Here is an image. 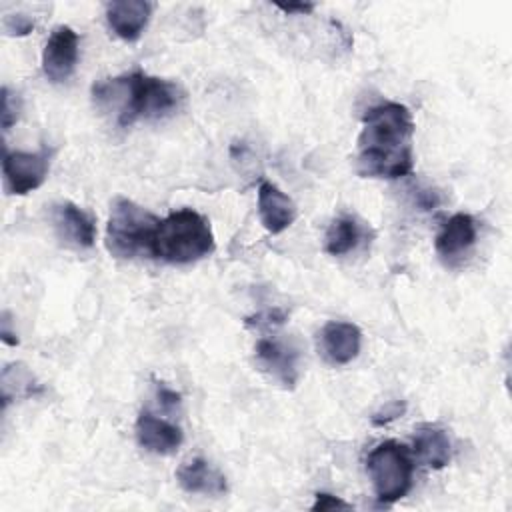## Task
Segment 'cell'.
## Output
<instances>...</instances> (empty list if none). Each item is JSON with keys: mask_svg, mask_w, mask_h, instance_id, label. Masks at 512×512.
<instances>
[{"mask_svg": "<svg viewBox=\"0 0 512 512\" xmlns=\"http://www.w3.org/2000/svg\"><path fill=\"white\" fill-rule=\"evenodd\" d=\"M152 4L146 0H116L106 4V20L112 32L126 40L136 42L148 26Z\"/></svg>", "mask_w": 512, "mask_h": 512, "instance_id": "5bb4252c", "label": "cell"}, {"mask_svg": "<svg viewBox=\"0 0 512 512\" xmlns=\"http://www.w3.org/2000/svg\"><path fill=\"white\" fill-rule=\"evenodd\" d=\"M210 220L192 208H180L160 220L148 254L168 264H190L214 252Z\"/></svg>", "mask_w": 512, "mask_h": 512, "instance_id": "3957f363", "label": "cell"}, {"mask_svg": "<svg viewBox=\"0 0 512 512\" xmlns=\"http://www.w3.org/2000/svg\"><path fill=\"white\" fill-rule=\"evenodd\" d=\"M284 14H310L314 10V4L310 2H288V4H274Z\"/></svg>", "mask_w": 512, "mask_h": 512, "instance_id": "484cf974", "label": "cell"}, {"mask_svg": "<svg viewBox=\"0 0 512 512\" xmlns=\"http://www.w3.org/2000/svg\"><path fill=\"white\" fill-rule=\"evenodd\" d=\"M362 346V330L352 322L330 320L318 332V348L322 356L334 364L344 366L350 364Z\"/></svg>", "mask_w": 512, "mask_h": 512, "instance_id": "9c48e42d", "label": "cell"}, {"mask_svg": "<svg viewBox=\"0 0 512 512\" xmlns=\"http://www.w3.org/2000/svg\"><path fill=\"white\" fill-rule=\"evenodd\" d=\"M34 20L26 14H10L4 16L2 20V28L8 36H28L34 30Z\"/></svg>", "mask_w": 512, "mask_h": 512, "instance_id": "44dd1931", "label": "cell"}, {"mask_svg": "<svg viewBox=\"0 0 512 512\" xmlns=\"http://www.w3.org/2000/svg\"><path fill=\"white\" fill-rule=\"evenodd\" d=\"M10 314L4 310L2 316H0V338L4 344L8 346H16L18 344V336H16V330L10 328Z\"/></svg>", "mask_w": 512, "mask_h": 512, "instance_id": "d4e9b609", "label": "cell"}, {"mask_svg": "<svg viewBox=\"0 0 512 512\" xmlns=\"http://www.w3.org/2000/svg\"><path fill=\"white\" fill-rule=\"evenodd\" d=\"M160 218L130 198L116 196L106 224V248L116 258H134L150 250Z\"/></svg>", "mask_w": 512, "mask_h": 512, "instance_id": "277c9868", "label": "cell"}, {"mask_svg": "<svg viewBox=\"0 0 512 512\" xmlns=\"http://www.w3.org/2000/svg\"><path fill=\"white\" fill-rule=\"evenodd\" d=\"M414 118L400 102L366 110L356 142V172L362 178H402L412 172Z\"/></svg>", "mask_w": 512, "mask_h": 512, "instance_id": "6da1fadb", "label": "cell"}, {"mask_svg": "<svg viewBox=\"0 0 512 512\" xmlns=\"http://www.w3.org/2000/svg\"><path fill=\"white\" fill-rule=\"evenodd\" d=\"M156 396H158V402L164 410H178L180 408V402H182V396L174 390H170L168 386H164L162 382L156 384Z\"/></svg>", "mask_w": 512, "mask_h": 512, "instance_id": "cb8c5ba5", "label": "cell"}, {"mask_svg": "<svg viewBox=\"0 0 512 512\" xmlns=\"http://www.w3.org/2000/svg\"><path fill=\"white\" fill-rule=\"evenodd\" d=\"M50 148H40L36 152H22V150H6L2 158V176L4 188L8 194L24 196L44 184L50 172L52 160Z\"/></svg>", "mask_w": 512, "mask_h": 512, "instance_id": "8992f818", "label": "cell"}, {"mask_svg": "<svg viewBox=\"0 0 512 512\" xmlns=\"http://www.w3.org/2000/svg\"><path fill=\"white\" fill-rule=\"evenodd\" d=\"M54 228L66 244L74 248H92L96 242L94 218L74 202H60L52 210Z\"/></svg>", "mask_w": 512, "mask_h": 512, "instance_id": "8fae6325", "label": "cell"}, {"mask_svg": "<svg viewBox=\"0 0 512 512\" xmlns=\"http://www.w3.org/2000/svg\"><path fill=\"white\" fill-rule=\"evenodd\" d=\"M0 390H2V406L16 398H34L44 392L42 384L30 372V368L22 362H12L2 368L0 374Z\"/></svg>", "mask_w": 512, "mask_h": 512, "instance_id": "e0dca14e", "label": "cell"}, {"mask_svg": "<svg viewBox=\"0 0 512 512\" xmlns=\"http://www.w3.org/2000/svg\"><path fill=\"white\" fill-rule=\"evenodd\" d=\"M406 412V402L404 400H392L386 402L380 410H376L372 414V424L374 426H386L390 422H394L396 418H400Z\"/></svg>", "mask_w": 512, "mask_h": 512, "instance_id": "7402d4cb", "label": "cell"}, {"mask_svg": "<svg viewBox=\"0 0 512 512\" xmlns=\"http://www.w3.org/2000/svg\"><path fill=\"white\" fill-rule=\"evenodd\" d=\"M258 216L270 234H280L292 226L298 216V208L296 202L276 184L262 180L258 186Z\"/></svg>", "mask_w": 512, "mask_h": 512, "instance_id": "7c38bea8", "label": "cell"}, {"mask_svg": "<svg viewBox=\"0 0 512 512\" xmlns=\"http://www.w3.org/2000/svg\"><path fill=\"white\" fill-rule=\"evenodd\" d=\"M2 110H0V116H2V130L6 132L12 124L18 122L20 118V112H22V98L12 92L8 86H2Z\"/></svg>", "mask_w": 512, "mask_h": 512, "instance_id": "d6986e66", "label": "cell"}, {"mask_svg": "<svg viewBox=\"0 0 512 512\" xmlns=\"http://www.w3.org/2000/svg\"><path fill=\"white\" fill-rule=\"evenodd\" d=\"M180 84L134 70L116 78L92 84V100L100 110H112L122 128L138 120H158L180 108L184 102Z\"/></svg>", "mask_w": 512, "mask_h": 512, "instance_id": "7a4b0ae2", "label": "cell"}, {"mask_svg": "<svg viewBox=\"0 0 512 512\" xmlns=\"http://www.w3.org/2000/svg\"><path fill=\"white\" fill-rule=\"evenodd\" d=\"M366 470L380 504H394L412 488L414 460L410 450L396 440L378 444L366 458Z\"/></svg>", "mask_w": 512, "mask_h": 512, "instance_id": "5b68a950", "label": "cell"}, {"mask_svg": "<svg viewBox=\"0 0 512 512\" xmlns=\"http://www.w3.org/2000/svg\"><path fill=\"white\" fill-rule=\"evenodd\" d=\"M416 460L432 470L444 468L452 458V444L448 434L434 424H424L414 434Z\"/></svg>", "mask_w": 512, "mask_h": 512, "instance_id": "2e32d148", "label": "cell"}, {"mask_svg": "<svg viewBox=\"0 0 512 512\" xmlns=\"http://www.w3.org/2000/svg\"><path fill=\"white\" fill-rule=\"evenodd\" d=\"M362 240V226L354 216H338L330 222L324 236V250L330 256H344L352 252Z\"/></svg>", "mask_w": 512, "mask_h": 512, "instance_id": "ac0fdd59", "label": "cell"}, {"mask_svg": "<svg viewBox=\"0 0 512 512\" xmlns=\"http://www.w3.org/2000/svg\"><path fill=\"white\" fill-rule=\"evenodd\" d=\"M286 322V312L280 308H272L266 312H258L254 316L246 318V326L248 328H258V330H268L274 326H280Z\"/></svg>", "mask_w": 512, "mask_h": 512, "instance_id": "ffe728a7", "label": "cell"}, {"mask_svg": "<svg viewBox=\"0 0 512 512\" xmlns=\"http://www.w3.org/2000/svg\"><path fill=\"white\" fill-rule=\"evenodd\" d=\"M354 506L338 496H332L328 492H318L316 500L312 504L314 512H328V510H352Z\"/></svg>", "mask_w": 512, "mask_h": 512, "instance_id": "603a6c76", "label": "cell"}, {"mask_svg": "<svg viewBox=\"0 0 512 512\" xmlns=\"http://www.w3.org/2000/svg\"><path fill=\"white\" fill-rule=\"evenodd\" d=\"M134 430H136L138 444L144 450H148L152 454H160V456L174 454L184 440L180 426H176L164 418H158L156 414H152L148 410L140 412V416L136 418Z\"/></svg>", "mask_w": 512, "mask_h": 512, "instance_id": "30bf717a", "label": "cell"}, {"mask_svg": "<svg viewBox=\"0 0 512 512\" xmlns=\"http://www.w3.org/2000/svg\"><path fill=\"white\" fill-rule=\"evenodd\" d=\"M418 204L424 208V210H430L438 204V198H436V192L432 190H422V194H418Z\"/></svg>", "mask_w": 512, "mask_h": 512, "instance_id": "4316f807", "label": "cell"}, {"mask_svg": "<svg viewBox=\"0 0 512 512\" xmlns=\"http://www.w3.org/2000/svg\"><path fill=\"white\" fill-rule=\"evenodd\" d=\"M476 234V220L466 212H458L442 224L434 248L442 260L452 262L462 258L474 246Z\"/></svg>", "mask_w": 512, "mask_h": 512, "instance_id": "4fadbf2b", "label": "cell"}, {"mask_svg": "<svg viewBox=\"0 0 512 512\" xmlns=\"http://www.w3.org/2000/svg\"><path fill=\"white\" fill-rule=\"evenodd\" d=\"M176 480H178L180 488L188 494L222 496L228 492L226 476L200 456L184 462L176 470Z\"/></svg>", "mask_w": 512, "mask_h": 512, "instance_id": "9a60e30c", "label": "cell"}, {"mask_svg": "<svg viewBox=\"0 0 512 512\" xmlns=\"http://www.w3.org/2000/svg\"><path fill=\"white\" fill-rule=\"evenodd\" d=\"M256 364L282 388H294L300 378V350L278 338H260L254 346Z\"/></svg>", "mask_w": 512, "mask_h": 512, "instance_id": "52a82bcc", "label": "cell"}, {"mask_svg": "<svg viewBox=\"0 0 512 512\" xmlns=\"http://www.w3.org/2000/svg\"><path fill=\"white\" fill-rule=\"evenodd\" d=\"M78 34L70 26H56L42 50V70L54 84L68 80L78 64Z\"/></svg>", "mask_w": 512, "mask_h": 512, "instance_id": "ba28073f", "label": "cell"}]
</instances>
